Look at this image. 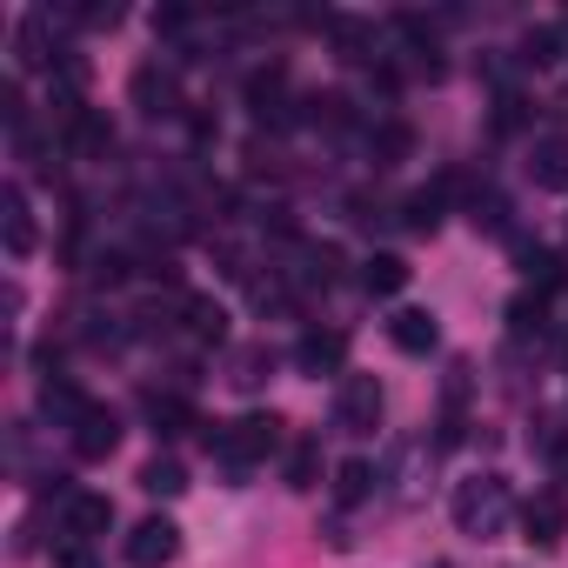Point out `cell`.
I'll list each match as a JSON object with an SVG mask.
<instances>
[{
    "mask_svg": "<svg viewBox=\"0 0 568 568\" xmlns=\"http://www.w3.org/2000/svg\"><path fill=\"white\" fill-rule=\"evenodd\" d=\"M455 528L462 535H475V541H495L501 528H508V515H515V495H508V481L501 475H468V481H455Z\"/></svg>",
    "mask_w": 568,
    "mask_h": 568,
    "instance_id": "6da1fadb",
    "label": "cell"
},
{
    "mask_svg": "<svg viewBox=\"0 0 568 568\" xmlns=\"http://www.w3.org/2000/svg\"><path fill=\"white\" fill-rule=\"evenodd\" d=\"M281 448V422L274 415H241V422H227V428H207V455L221 462V468H254V462H267Z\"/></svg>",
    "mask_w": 568,
    "mask_h": 568,
    "instance_id": "7a4b0ae2",
    "label": "cell"
},
{
    "mask_svg": "<svg viewBox=\"0 0 568 568\" xmlns=\"http://www.w3.org/2000/svg\"><path fill=\"white\" fill-rule=\"evenodd\" d=\"M382 422V382L375 375H342L335 388V428L342 435H375Z\"/></svg>",
    "mask_w": 568,
    "mask_h": 568,
    "instance_id": "3957f363",
    "label": "cell"
},
{
    "mask_svg": "<svg viewBox=\"0 0 568 568\" xmlns=\"http://www.w3.org/2000/svg\"><path fill=\"white\" fill-rule=\"evenodd\" d=\"M134 108L148 114V121H174L181 114V81H174V68H161V61H148V68H134Z\"/></svg>",
    "mask_w": 568,
    "mask_h": 568,
    "instance_id": "277c9868",
    "label": "cell"
},
{
    "mask_svg": "<svg viewBox=\"0 0 568 568\" xmlns=\"http://www.w3.org/2000/svg\"><path fill=\"white\" fill-rule=\"evenodd\" d=\"M61 54H54V14L48 8H34V14H21V28H14V68L21 74H41V68H54Z\"/></svg>",
    "mask_w": 568,
    "mask_h": 568,
    "instance_id": "5b68a950",
    "label": "cell"
},
{
    "mask_svg": "<svg viewBox=\"0 0 568 568\" xmlns=\"http://www.w3.org/2000/svg\"><path fill=\"white\" fill-rule=\"evenodd\" d=\"M174 555H181V528H174L168 515L134 521V535H128V561H134V568H168Z\"/></svg>",
    "mask_w": 568,
    "mask_h": 568,
    "instance_id": "8992f818",
    "label": "cell"
},
{
    "mask_svg": "<svg viewBox=\"0 0 568 568\" xmlns=\"http://www.w3.org/2000/svg\"><path fill=\"white\" fill-rule=\"evenodd\" d=\"M568 535V501H561V488H541L528 508H521V541L528 548H555Z\"/></svg>",
    "mask_w": 568,
    "mask_h": 568,
    "instance_id": "52a82bcc",
    "label": "cell"
},
{
    "mask_svg": "<svg viewBox=\"0 0 568 568\" xmlns=\"http://www.w3.org/2000/svg\"><path fill=\"white\" fill-rule=\"evenodd\" d=\"M61 148H68L74 161H101V154L114 148V128H108V114H101V108H81V114H68V121H61Z\"/></svg>",
    "mask_w": 568,
    "mask_h": 568,
    "instance_id": "ba28073f",
    "label": "cell"
},
{
    "mask_svg": "<svg viewBox=\"0 0 568 568\" xmlns=\"http://www.w3.org/2000/svg\"><path fill=\"white\" fill-rule=\"evenodd\" d=\"M114 528V501L108 495H68V508H61V541H94V535H108Z\"/></svg>",
    "mask_w": 568,
    "mask_h": 568,
    "instance_id": "9c48e42d",
    "label": "cell"
},
{
    "mask_svg": "<svg viewBox=\"0 0 568 568\" xmlns=\"http://www.w3.org/2000/svg\"><path fill=\"white\" fill-rule=\"evenodd\" d=\"M348 362V335L342 328H308L302 342H295V368L302 375H335Z\"/></svg>",
    "mask_w": 568,
    "mask_h": 568,
    "instance_id": "30bf717a",
    "label": "cell"
},
{
    "mask_svg": "<svg viewBox=\"0 0 568 568\" xmlns=\"http://www.w3.org/2000/svg\"><path fill=\"white\" fill-rule=\"evenodd\" d=\"M114 442H121V415L94 402V408L74 422V455H81V462H108V455H114Z\"/></svg>",
    "mask_w": 568,
    "mask_h": 568,
    "instance_id": "8fae6325",
    "label": "cell"
},
{
    "mask_svg": "<svg viewBox=\"0 0 568 568\" xmlns=\"http://www.w3.org/2000/svg\"><path fill=\"white\" fill-rule=\"evenodd\" d=\"M0 241H8V254H34V207H28V187L14 181L8 194H0Z\"/></svg>",
    "mask_w": 568,
    "mask_h": 568,
    "instance_id": "7c38bea8",
    "label": "cell"
},
{
    "mask_svg": "<svg viewBox=\"0 0 568 568\" xmlns=\"http://www.w3.org/2000/svg\"><path fill=\"white\" fill-rule=\"evenodd\" d=\"M388 342H395L402 355H435L442 328H435V315H428V308H402V315L388 322Z\"/></svg>",
    "mask_w": 568,
    "mask_h": 568,
    "instance_id": "4fadbf2b",
    "label": "cell"
},
{
    "mask_svg": "<svg viewBox=\"0 0 568 568\" xmlns=\"http://www.w3.org/2000/svg\"><path fill=\"white\" fill-rule=\"evenodd\" d=\"M88 408H94V402H88V395L68 382V375H41V415H54L61 428H74Z\"/></svg>",
    "mask_w": 568,
    "mask_h": 568,
    "instance_id": "5bb4252c",
    "label": "cell"
},
{
    "mask_svg": "<svg viewBox=\"0 0 568 568\" xmlns=\"http://www.w3.org/2000/svg\"><path fill=\"white\" fill-rule=\"evenodd\" d=\"M528 174H535V187H568V141L561 134L535 141L528 148Z\"/></svg>",
    "mask_w": 568,
    "mask_h": 568,
    "instance_id": "9a60e30c",
    "label": "cell"
},
{
    "mask_svg": "<svg viewBox=\"0 0 568 568\" xmlns=\"http://www.w3.org/2000/svg\"><path fill=\"white\" fill-rule=\"evenodd\" d=\"M561 54H568L561 21H541V28H528V34H521V54H515V61H521V68H555Z\"/></svg>",
    "mask_w": 568,
    "mask_h": 568,
    "instance_id": "2e32d148",
    "label": "cell"
},
{
    "mask_svg": "<svg viewBox=\"0 0 568 568\" xmlns=\"http://www.w3.org/2000/svg\"><path fill=\"white\" fill-rule=\"evenodd\" d=\"M362 288L368 295H402L408 288V261L402 254H368L362 261Z\"/></svg>",
    "mask_w": 568,
    "mask_h": 568,
    "instance_id": "e0dca14e",
    "label": "cell"
},
{
    "mask_svg": "<svg viewBox=\"0 0 568 568\" xmlns=\"http://www.w3.org/2000/svg\"><path fill=\"white\" fill-rule=\"evenodd\" d=\"M181 322H187L194 342H221V335H227V315H221V302H207V295H187V302H181Z\"/></svg>",
    "mask_w": 568,
    "mask_h": 568,
    "instance_id": "ac0fdd59",
    "label": "cell"
},
{
    "mask_svg": "<svg viewBox=\"0 0 568 568\" xmlns=\"http://www.w3.org/2000/svg\"><path fill=\"white\" fill-rule=\"evenodd\" d=\"M148 422H154V435H161V442H174V435H187V428H194V408H187L181 395H148Z\"/></svg>",
    "mask_w": 568,
    "mask_h": 568,
    "instance_id": "d6986e66",
    "label": "cell"
},
{
    "mask_svg": "<svg viewBox=\"0 0 568 568\" xmlns=\"http://www.w3.org/2000/svg\"><path fill=\"white\" fill-rule=\"evenodd\" d=\"M448 187H455V174L435 181V187H422V194H408V227H415V234H435V227H442V201H448Z\"/></svg>",
    "mask_w": 568,
    "mask_h": 568,
    "instance_id": "ffe728a7",
    "label": "cell"
},
{
    "mask_svg": "<svg viewBox=\"0 0 568 568\" xmlns=\"http://www.w3.org/2000/svg\"><path fill=\"white\" fill-rule=\"evenodd\" d=\"M141 488L161 495V501H174V495H187V468H181L174 455H154V462L141 468Z\"/></svg>",
    "mask_w": 568,
    "mask_h": 568,
    "instance_id": "44dd1931",
    "label": "cell"
},
{
    "mask_svg": "<svg viewBox=\"0 0 568 568\" xmlns=\"http://www.w3.org/2000/svg\"><path fill=\"white\" fill-rule=\"evenodd\" d=\"M375 481H382V475L355 455V462H342V468H335V501H342V508H355V501H368V495H375Z\"/></svg>",
    "mask_w": 568,
    "mask_h": 568,
    "instance_id": "7402d4cb",
    "label": "cell"
},
{
    "mask_svg": "<svg viewBox=\"0 0 568 568\" xmlns=\"http://www.w3.org/2000/svg\"><path fill=\"white\" fill-rule=\"evenodd\" d=\"M515 261H521V274L535 281V288H555L561 281V254H548L541 241H515Z\"/></svg>",
    "mask_w": 568,
    "mask_h": 568,
    "instance_id": "603a6c76",
    "label": "cell"
},
{
    "mask_svg": "<svg viewBox=\"0 0 568 568\" xmlns=\"http://www.w3.org/2000/svg\"><path fill=\"white\" fill-rule=\"evenodd\" d=\"M281 94H288V88H281V68H274V74H254V81H247L254 121H281Z\"/></svg>",
    "mask_w": 568,
    "mask_h": 568,
    "instance_id": "cb8c5ba5",
    "label": "cell"
},
{
    "mask_svg": "<svg viewBox=\"0 0 568 568\" xmlns=\"http://www.w3.org/2000/svg\"><path fill=\"white\" fill-rule=\"evenodd\" d=\"M267 368H274V355H267V348H241V355H234V382H241V388H261V382H267Z\"/></svg>",
    "mask_w": 568,
    "mask_h": 568,
    "instance_id": "d4e9b609",
    "label": "cell"
},
{
    "mask_svg": "<svg viewBox=\"0 0 568 568\" xmlns=\"http://www.w3.org/2000/svg\"><path fill=\"white\" fill-rule=\"evenodd\" d=\"M315 468H322L315 442H295V455H288V488H315Z\"/></svg>",
    "mask_w": 568,
    "mask_h": 568,
    "instance_id": "484cf974",
    "label": "cell"
},
{
    "mask_svg": "<svg viewBox=\"0 0 568 568\" xmlns=\"http://www.w3.org/2000/svg\"><path fill=\"white\" fill-rule=\"evenodd\" d=\"M408 148H415V134H408V128H382V134H375V161H382V168H395Z\"/></svg>",
    "mask_w": 568,
    "mask_h": 568,
    "instance_id": "4316f807",
    "label": "cell"
},
{
    "mask_svg": "<svg viewBox=\"0 0 568 568\" xmlns=\"http://www.w3.org/2000/svg\"><path fill=\"white\" fill-rule=\"evenodd\" d=\"M508 335H515V342H528V335H541V302H528V295H521V302L508 308Z\"/></svg>",
    "mask_w": 568,
    "mask_h": 568,
    "instance_id": "83f0119b",
    "label": "cell"
},
{
    "mask_svg": "<svg viewBox=\"0 0 568 568\" xmlns=\"http://www.w3.org/2000/svg\"><path fill=\"white\" fill-rule=\"evenodd\" d=\"M54 568H101L94 541H54Z\"/></svg>",
    "mask_w": 568,
    "mask_h": 568,
    "instance_id": "f1b7e54d",
    "label": "cell"
},
{
    "mask_svg": "<svg viewBox=\"0 0 568 568\" xmlns=\"http://www.w3.org/2000/svg\"><path fill=\"white\" fill-rule=\"evenodd\" d=\"M495 128H501V134H515V128H521V101H515V94H501V101H495Z\"/></svg>",
    "mask_w": 568,
    "mask_h": 568,
    "instance_id": "f546056e",
    "label": "cell"
},
{
    "mask_svg": "<svg viewBox=\"0 0 568 568\" xmlns=\"http://www.w3.org/2000/svg\"><path fill=\"white\" fill-rule=\"evenodd\" d=\"M548 468L555 481H568V435H548Z\"/></svg>",
    "mask_w": 568,
    "mask_h": 568,
    "instance_id": "4dcf8cb0",
    "label": "cell"
},
{
    "mask_svg": "<svg viewBox=\"0 0 568 568\" xmlns=\"http://www.w3.org/2000/svg\"><path fill=\"white\" fill-rule=\"evenodd\" d=\"M555 108H561V114H568V94H561V101H555Z\"/></svg>",
    "mask_w": 568,
    "mask_h": 568,
    "instance_id": "1f68e13d",
    "label": "cell"
},
{
    "mask_svg": "<svg viewBox=\"0 0 568 568\" xmlns=\"http://www.w3.org/2000/svg\"><path fill=\"white\" fill-rule=\"evenodd\" d=\"M561 41H568V21H561Z\"/></svg>",
    "mask_w": 568,
    "mask_h": 568,
    "instance_id": "d6a6232c",
    "label": "cell"
},
{
    "mask_svg": "<svg viewBox=\"0 0 568 568\" xmlns=\"http://www.w3.org/2000/svg\"><path fill=\"white\" fill-rule=\"evenodd\" d=\"M435 568H448V561H435Z\"/></svg>",
    "mask_w": 568,
    "mask_h": 568,
    "instance_id": "836d02e7",
    "label": "cell"
}]
</instances>
